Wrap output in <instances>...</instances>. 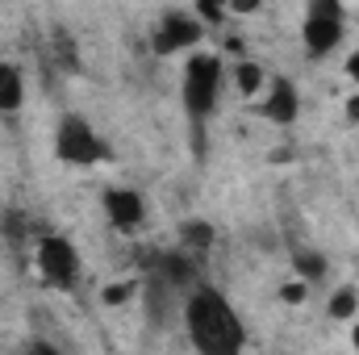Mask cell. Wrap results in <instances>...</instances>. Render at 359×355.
<instances>
[{"mask_svg":"<svg viewBox=\"0 0 359 355\" xmlns=\"http://www.w3.org/2000/svg\"><path fill=\"white\" fill-rule=\"evenodd\" d=\"M305 293H309V284L297 276V280H288V284L280 288V301H288V305H301V301H305Z\"/></svg>","mask_w":359,"mask_h":355,"instance_id":"16","label":"cell"},{"mask_svg":"<svg viewBox=\"0 0 359 355\" xmlns=\"http://www.w3.org/2000/svg\"><path fill=\"white\" fill-rule=\"evenodd\" d=\"M351 322H355V330H351V347H355V351H359V314H355V318H351Z\"/></svg>","mask_w":359,"mask_h":355,"instance_id":"20","label":"cell"},{"mask_svg":"<svg viewBox=\"0 0 359 355\" xmlns=\"http://www.w3.org/2000/svg\"><path fill=\"white\" fill-rule=\"evenodd\" d=\"M347 80H355L359 84V51L355 55H347Z\"/></svg>","mask_w":359,"mask_h":355,"instance_id":"18","label":"cell"},{"mask_svg":"<svg viewBox=\"0 0 359 355\" xmlns=\"http://www.w3.org/2000/svg\"><path fill=\"white\" fill-rule=\"evenodd\" d=\"M55 155L67 168H92V163L109 159V147H104V138L96 134V126L84 113H67L59 121V130H55Z\"/></svg>","mask_w":359,"mask_h":355,"instance_id":"4","label":"cell"},{"mask_svg":"<svg viewBox=\"0 0 359 355\" xmlns=\"http://www.w3.org/2000/svg\"><path fill=\"white\" fill-rule=\"evenodd\" d=\"M259 4H264V0H230V13H234V17H247V13H255Z\"/></svg>","mask_w":359,"mask_h":355,"instance_id":"17","label":"cell"},{"mask_svg":"<svg viewBox=\"0 0 359 355\" xmlns=\"http://www.w3.org/2000/svg\"><path fill=\"white\" fill-rule=\"evenodd\" d=\"M326 314H330V322H351L359 314V288H334L326 301Z\"/></svg>","mask_w":359,"mask_h":355,"instance_id":"12","label":"cell"},{"mask_svg":"<svg viewBox=\"0 0 359 355\" xmlns=\"http://www.w3.org/2000/svg\"><path fill=\"white\" fill-rule=\"evenodd\" d=\"M222 88H226V63H222V55H188L184 80H180V100H184V113L192 121H205V117L217 113Z\"/></svg>","mask_w":359,"mask_h":355,"instance_id":"2","label":"cell"},{"mask_svg":"<svg viewBox=\"0 0 359 355\" xmlns=\"http://www.w3.org/2000/svg\"><path fill=\"white\" fill-rule=\"evenodd\" d=\"M201 42H205V21H201L196 13H180V8H168V13L159 17L155 38H151L155 55H163V59L184 55V51H196Z\"/></svg>","mask_w":359,"mask_h":355,"instance_id":"6","label":"cell"},{"mask_svg":"<svg viewBox=\"0 0 359 355\" xmlns=\"http://www.w3.org/2000/svg\"><path fill=\"white\" fill-rule=\"evenodd\" d=\"M184 330L201 355H234L247 347V326L230 305V297L201 280L184 297Z\"/></svg>","mask_w":359,"mask_h":355,"instance_id":"1","label":"cell"},{"mask_svg":"<svg viewBox=\"0 0 359 355\" xmlns=\"http://www.w3.org/2000/svg\"><path fill=\"white\" fill-rule=\"evenodd\" d=\"M213 239H217V234H213V226H209V222H201V217H192V222H184V226H180V247H184V251H192L196 260H201L205 251H213Z\"/></svg>","mask_w":359,"mask_h":355,"instance_id":"10","label":"cell"},{"mask_svg":"<svg viewBox=\"0 0 359 355\" xmlns=\"http://www.w3.org/2000/svg\"><path fill=\"white\" fill-rule=\"evenodd\" d=\"M347 121H359V92L347 96Z\"/></svg>","mask_w":359,"mask_h":355,"instance_id":"19","label":"cell"},{"mask_svg":"<svg viewBox=\"0 0 359 355\" xmlns=\"http://www.w3.org/2000/svg\"><path fill=\"white\" fill-rule=\"evenodd\" d=\"M100 209H104L109 226H113L117 234H126V239H134V234L147 226V201H142V192L130 188V184H109V188L100 192Z\"/></svg>","mask_w":359,"mask_h":355,"instance_id":"7","label":"cell"},{"mask_svg":"<svg viewBox=\"0 0 359 355\" xmlns=\"http://www.w3.org/2000/svg\"><path fill=\"white\" fill-rule=\"evenodd\" d=\"M34 267L42 276V284L50 288H72L80 280V251L67 234H42L38 247H34Z\"/></svg>","mask_w":359,"mask_h":355,"instance_id":"5","label":"cell"},{"mask_svg":"<svg viewBox=\"0 0 359 355\" xmlns=\"http://www.w3.org/2000/svg\"><path fill=\"white\" fill-rule=\"evenodd\" d=\"M264 92L268 96L259 100V117L271 121V126H292L297 113H301V92H297V84L288 76H276V80L264 84Z\"/></svg>","mask_w":359,"mask_h":355,"instance_id":"8","label":"cell"},{"mask_svg":"<svg viewBox=\"0 0 359 355\" xmlns=\"http://www.w3.org/2000/svg\"><path fill=\"white\" fill-rule=\"evenodd\" d=\"M134 293H138V280H117V284H104L100 288V301L104 305H126Z\"/></svg>","mask_w":359,"mask_h":355,"instance_id":"14","label":"cell"},{"mask_svg":"<svg viewBox=\"0 0 359 355\" xmlns=\"http://www.w3.org/2000/svg\"><path fill=\"white\" fill-rule=\"evenodd\" d=\"M347 38V8L343 0H309L305 21H301V42L313 59H326L343 46Z\"/></svg>","mask_w":359,"mask_h":355,"instance_id":"3","label":"cell"},{"mask_svg":"<svg viewBox=\"0 0 359 355\" xmlns=\"http://www.w3.org/2000/svg\"><path fill=\"white\" fill-rule=\"evenodd\" d=\"M230 13V0H196V17L201 21H222Z\"/></svg>","mask_w":359,"mask_h":355,"instance_id":"15","label":"cell"},{"mask_svg":"<svg viewBox=\"0 0 359 355\" xmlns=\"http://www.w3.org/2000/svg\"><path fill=\"white\" fill-rule=\"evenodd\" d=\"M292 267H297V276H301L305 284L326 280V255H318V251H297V255H292Z\"/></svg>","mask_w":359,"mask_h":355,"instance_id":"13","label":"cell"},{"mask_svg":"<svg viewBox=\"0 0 359 355\" xmlns=\"http://www.w3.org/2000/svg\"><path fill=\"white\" fill-rule=\"evenodd\" d=\"M25 105V72L8 59H0V113L13 117Z\"/></svg>","mask_w":359,"mask_h":355,"instance_id":"9","label":"cell"},{"mask_svg":"<svg viewBox=\"0 0 359 355\" xmlns=\"http://www.w3.org/2000/svg\"><path fill=\"white\" fill-rule=\"evenodd\" d=\"M234 88L243 92V96H255V92H264L268 84V72L259 67V63H251V59H243V63H234Z\"/></svg>","mask_w":359,"mask_h":355,"instance_id":"11","label":"cell"}]
</instances>
